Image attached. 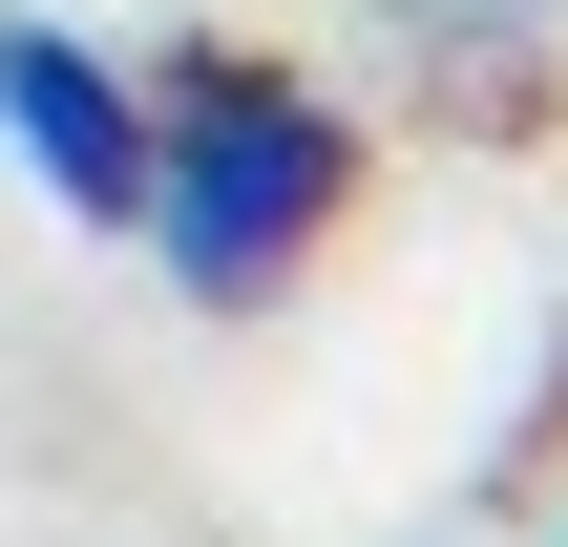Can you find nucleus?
Here are the masks:
<instances>
[{
  "mask_svg": "<svg viewBox=\"0 0 568 547\" xmlns=\"http://www.w3.org/2000/svg\"><path fill=\"white\" fill-rule=\"evenodd\" d=\"M337 211H358V105H337L316 63L190 42V63L148 84V190H126V232H148V274H169L190 316H274V295L337 253Z\"/></svg>",
  "mask_w": 568,
  "mask_h": 547,
  "instance_id": "obj_1",
  "label": "nucleus"
},
{
  "mask_svg": "<svg viewBox=\"0 0 568 547\" xmlns=\"http://www.w3.org/2000/svg\"><path fill=\"white\" fill-rule=\"evenodd\" d=\"M0 148H21L42 211L126 232V190H148V84H126L84 21H0Z\"/></svg>",
  "mask_w": 568,
  "mask_h": 547,
  "instance_id": "obj_2",
  "label": "nucleus"
},
{
  "mask_svg": "<svg viewBox=\"0 0 568 547\" xmlns=\"http://www.w3.org/2000/svg\"><path fill=\"white\" fill-rule=\"evenodd\" d=\"M379 42H422L443 84H485V63H548L568 0H379Z\"/></svg>",
  "mask_w": 568,
  "mask_h": 547,
  "instance_id": "obj_3",
  "label": "nucleus"
}]
</instances>
